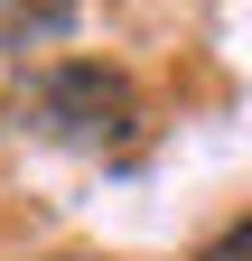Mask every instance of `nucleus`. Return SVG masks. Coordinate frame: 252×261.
Segmentation results:
<instances>
[{"label":"nucleus","instance_id":"obj_1","mask_svg":"<svg viewBox=\"0 0 252 261\" xmlns=\"http://www.w3.org/2000/svg\"><path fill=\"white\" fill-rule=\"evenodd\" d=\"M19 121L38 130V140L75 149V159H131L149 140V112H140V84L121 75L103 56H56L28 75L19 93Z\"/></svg>","mask_w":252,"mask_h":261},{"label":"nucleus","instance_id":"obj_2","mask_svg":"<svg viewBox=\"0 0 252 261\" xmlns=\"http://www.w3.org/2000/svg\"><path fill=\"white\" fill-rule=\"evenodd\" d=\"M66 28H75V0H0V56L56 47Z\"/></svg>","mask_w":252,"mask_h":261},{"label":"nucleus","instance_id":"obj_3","mask_svg":"<svg viewBox=\"0 0 252 261\" xmlns=\"http://www.w3.org/2000/svg\"><path fill=\"white\" fill-rule=\"evenodd\" d=\"M196 261H252V215H234V224H224V233H215Z\"/></svg>","mask_w":252,"mask_h":261}]
</instances>
